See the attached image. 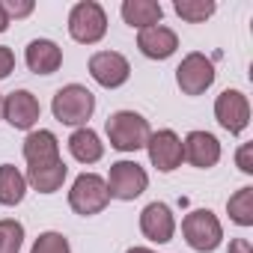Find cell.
I'll use <instances>...</instances> for the list:
<instances>
[{"label": "cell", "mask_w": 253, "mask_h": 253, "mask_svg": "<svg viewBox=\"0 0 253 253\" xmlns=\"http://www.w3.org/2000/svg\"><path fill=\"white\" fill-rule=\"evenodd\" d=\"M173 9H176V15H179L182 21H188V24H203L206 18L214 15L217 3H214V0H176Z\"/></svg>", "instance_id": "7402d4cb"}, {"label": "cell", "mask_w": 253, "mask_h": 253, "mask_svg": "<svg viewBox=\"0 0 253 253\" xmlns=\"http://www.w3.org/2000/svg\"><path fill=\"white\" fill-rule=\"evenodd\" d=\"M182 155L191 167L197 170H209L220 161V143L214 134L209 131H191L185 140H182Z\"/></svg>", "instance_id": "7c38bea8"}, {"label": "cell", "mask_w": 253, "mask_h": 253, "mask_svg": "<svg viewBox=\"0 0 253 253\" xmlns=\"http://www.w3.org/2000/svg\"><path fill=\"white\" fill-rule=\"evenodd\" d=\"M24 63L33 75H54L63 66V48L51 39H33L24 51Z\"/></svg>", "instance_id": "9a60e30c"}, {"label": "cell", "mask_w": 253, "mask_h": 253, "mask_svg": "<svg viewBox=\"0 0 253 253\" xmlns=\"http://www.w3.org/2000/svg\"><path fill=\"white\" fill-rule=\"evenodd\" d=\"M42 116V104L30 89H15L3 98V119L18 131H30Z\"/></svg>", "instance_id": "8fae6325"}, {"label": "cell", "mask_w": 253, "mask_h": 253, "mask_svg": "<svg viewBox=\"0 0 253 253\" xmlns=\"http://www.w3.org/2000/svg\"><path fill=\"white\" fill-rule=\"evenodd\" d=\"M176 84L185 95H203L214 84V63L200 51L188 54L176 69Z\"/></svg>", "instance_id": "52a82bcc"}, {"label": "cell", "mask_w": 253, "mask_h": 253, "mask_svg": "<svg viewBox=\"0 0 253 253\" xmlns=\"http://www.w3.org/2000/svg\"><path fill=\"white\" fill-rule=\"evenodd\" d=\"M104 131H107V140L116 152H137V149H146V140L152 134L149 128V122L134 113V110H116L107 116V125H104Z\"/></svg>", "instance_id": "6da1fadb"}, {"label": "cell", "mask_w": 253, "mask_h": 253, "mask_svg": "<svg viewBox=\"0 0 253 253\" xmlns=\"http://www.w3.org/2000/svg\"><path fill=\"white\" fill-rule=\"evenodd\" d=\"M214 119L229 134H241L250 125V101L241 89H223L214 98Z\"/></svg>", "instance_id": "ba28073f"}, {"label": "cell", "mask_w": 253, "mask_h": 253, "mask_svg": "<svg viewBox=\"0 0 253 253\" xmlns=\"http://www.w3.org/2000/svg\"><path fill=\"white\" fill-rule=\"evenodd\" d=\"M235 164H238V170L241 173H253V143H244V146H238V152H235Z\"/></svg>", "instance_id": "484cf974"}, {"label": "cell", "mask_w": 253, "mask_h": 253, "mask_svg": "<svg viewBox=\"0 0 253 253\" xmlns=\"http://www.w3.org/2000/svg\"><path fill=\"white\" fill-rule=\"evenodd\" d=\"M122 21L128 27H137V30H146V27H155L161 24L164 18V9L158 0H125L122 3Z\"/></svg>", "instance_id": "ac0fdd59"}, {"label": "cell", "mask_w": 253, "mask_h": 253, "mask_svg": "<svg viewBox=\"0 0 253 253\" xmlns=\"http://www.w3.org/2000/svg\"><path fill=\"white\" fill-rule=\"evenodd\" d=\"M137 48H140V54L149 57V60H167V57L176 54L179 36H176L170 27L155 24V27H146V30L137 33Z\"/></svg>", "instance_id": "5bb4252c"}, {"label": "cell", "mask_w": 253, "mask_h": 253, "mask_svg": "<svg viewBox=\"0 0 253 253\" xmlns=\"http://www.w3.org/2000/svg\"><path fill=\"white\" fill-rule=\"evenodd\" d=\"M66 176H69V167H66V161L60 158V161H51V164H36V167H27V185L33 188V191H39V194H57L60 188H63V182H66Z\"/></svg>", "instance_id": "e0dca14e"}, {"label": "cell", "mask_w": 253, "mask_h": 253, "mask_svg": "<svg viewBox=\"0 0 253 253\" xmlns=\"http://www.w3.org/2000/svg\"><path fill=\"white\" fill-rule=\"evenodd\" d=\"M140 232L155 241V244H167L173 241V232H176V217L170 211L167 203H149L143 211H140Z\"/></svg>", "instance_id": "4fadbf2b"}, {"label": "cell", "mask_w": 253, "mask_h": 253, "mask_svg": "<svg viewBox=\"0 0 253 253\" xmlns=\"http://www.w3.org/2000/svg\"><path fill=\"white\" fill-rule=\"evenodd\" d=\"M27 194V179L18 167L0 164V206H18Z\"/></svg>", "instance_id": "ffe728a7"}, {"label": "cell", "mask_w": 253, "mask_h": 253, "mask_svg": "<svg viewBox=\"0 0 253 253\" xmlns=\"http://www.w3.org/2000/svg\"><path fill=\"white\" fill-rule=\"evenodd\" d=\"M182 235H185V241H188L191 250H197V253H211V250H217V244L223 241V226H220V220H217L214 211H209V209H194V211H188L185 220H182Z\"/></svg>", "instance_id": "3957f363"}, {"label": "cell", "mask_w": 253, "mask_h": 253, "mask_svg": "<svg viewBox=\"0 0 253 253\" xmlns=\"http://www.w3.org/2000/svg\"><path fill=\"white\" fill-rule=\"evenodd\" d=\"M107 203H110L107 182H104L98 173H81V176L72 182L69 206H72L75 214H81V217H92V214L104 211Z\"/></svg>", "instance_id": "277c9868"}, {"label": "cell", "mask_w": 253, "mask_h": 253, "mask_svg": "<svg viewBox=\"0 0 253 253\" xmlns=\"http://www.w3.org/2000/svg\"><path fill=\"white\" fill-rule=\"evenodd\" d=\"M146 152H149L152 167L161 170V173H173V170L185 161V155H182V140H179V134L170 131V128L152 131L149 140H146Z\"/></svg>", "instance_id": "30bf717a"}, {"label": "cell", "mask_w": 253, "mask_h": 253, "mask_svg": "<svg viewBox=\"0 0 253 253\" xmlns=\"http://www.w3.org/2000/svg\"><path fill=\"white\" fill-rule=\"evenodd\" d=\"M226 211H229L232 223H238V226H253V188H238V191L226 200Z\"/></svg>", "instance_id": "44dd1931"}, {"label": "cell", "mask_w": 253, "mask_h": 253, "mask_svg": "<svg viewBox=\"0 0 253 253\" xmlns=\"http://www.w3.org/2000/svg\"><path fill=\"white\" fill-rule=\"evenodd\" d=\"M107 33V15L95 0H81L69 12V36L81 45H95Z\"/></svg>", "instance_id": "5b68a950"}, {"label": "cell", "mask_w": 253, "mask_h": 253, "mask_svg": "<svg viewBox=\"0 0 253 253\" xmlns=\"http://www.w3.org/2000/svg\"><path fill=\"white\" fill-rule=\"evenodd\" d=\"M89 75L98 86L116 89L131 78V63L125 60L119 51H95L89 57Z\"/></svg>", "instance_id": "9c48e42d"}, {"label": "cell", "mask_w": 253, "mask_h": 253, "mask_svg": "<svg viewBox=\"0 0 253 253\" xmlns=\"http://www.w3.org/2000/svg\"><path fill=\"white\" fill-rule=\"evenodd\" d=\"M24 158H27V167H36V164H51V161H60V140L54 131H30L24 137Z\"/></svg>", "instance_id": "2e32d148"}, {"label": "cell", "mask_w": 253, "mask_h": 253, "mask_svg": "<svg viewBox=\"0 0 253 253\" xmlns=\"http://www.w3.org/2000/svg\"><path fill=\"white\" fill-rule=\"evenodd\" d=\"M12 72H15V54H12V48L0 45V81H6Z\"/></svg>", "instance_id": "4316f807"}, {"label": "cell", "mask_w": 253, "mask_h": 253, "mask_svg": "<svg viewBox=\"0 0 253 253\" xmlns=\"http://www.w3.org/2000/svg\"><path fill=\"white\" fill-rule=\"evenodd\" d=\"M0 6H3L6 18H27L33 12V0H3Z\"/></svg>", "instance_id": "d4e9b609"}, {"label": "cell", "mask_w": 253, "mask_h": 253, "mask_svg": "<svg viewBox=\"0 0 253 253\" xmlns=\"http://www.w3.org/2000/svg\"><path fill=\"white\" fill-rule=\"evenodd\" d=\"M0 119H3V95H0Z\"/></svg>", "instance_id": "4dcf8cb0"}, {"label": "cell", "mask_w": 253, "mask_h": 253, "mask_svg": "<svg viewBox=\"0 0 253 253\" xmlns=\"http://www.w3.org/2000/svg\"><path fill=\"white\" fill-rule=\"evenodd\" d=\"M9 27V18H6V12H3V6H0V33H3Z\"/></svg>", "instance_id": "f1b7e54d"}, {"label": "cell", "mask_w": 253, "mask_h": 253, "mask_svg": "<svg viewBox=\"0 0 253 253\" xmlns=\"http://www.w3.org/2000/svg\"><path fill=\"white\" fill-rule=\"evenodd\" d=\"M69 152H72V158L75 161H81V164H95V161H101V155H104V143H101V137L92 131V128H75L72 131V137H69Z\"/></svg>", "instance_id": "d6986e66"}, {"label": "cell", "mask_w": 253, "mask_h": 253, "mask_svg": "<svg viewBox=\"0 0 253 253\" xmlns=\"http://www.w3.org/2000/svg\"><path fill=\"white\" fill-rule=\"evenodd\" d=\"M30 253H72V247H69V238H66L63 232L48 229V232H42V235L33 241Z\"/></svg>", "instance_id": "cb8c5ba5"}, {"label": "cell", "mask_w": 253, "mask_h": 253, "mask_svg": "<svg viewBox=\"0 0 253 253\" xmlns=\"http://www.w3.org/2000/svg\"><path fill=\"white\" fill-rule=\"evenodd\" d=\"M125 253H155V250H149V247H128Z\"/></svg>", "instance_id": "f546056e"}, {"label": "cell", "mask_w": 253, "mask_h": 253, "mask_svg": "<svg viewBox=\"0 0 253 253\" xmlns=\"http://www.w3.org/2000/svg\"><path fill=\"white\" fill-rule=\"evenodd\" d=\"M104 182H107L110 200H122V203L137 200L149 188V176H146V170L137 161H116V164H110V173H107Z\"/></svg>", "instance_id": "8992f818"}, {"label": "cell", "mask_w": 253, "mask_h": 253, "mask_svg": "<svg viewBox=\"0 0 253 253\" xmlns=\"http://www.w3.org/2000/svg\"><path fill=\"white\" fill-rule=\"evenodd\" d=\"M54 119L63 125H75V128H84L86 119L95 113V95L81 86V84H69L63 89H57L54 101H51Z\"/></svg>", "instance_id": "7a4b0ae2"}, {"label": "cell", "mask_w": 253, "mask_h": 253, "mask_svg": "<svg viewBox=\"0 0 253 253\" xmlns=\"http://www.w3.org/2000/svg\"><path fill=\"white\" fill-rule=\"evenodd\" d=\"M24 244V223L15 217L0 220V253H21Z\"/></svg>", "instance_id": "603a6c76"}, {"label": "cell", "mask_w": 253, "mask_h": 253, "mask_svg": "<svg viewBox=\"0 0 253 253\" xmlns=\"http://www.w3.org/2000/svg\"><path fill=\"white\" fill-rule=\"evenodd\" d=\"M226 253H253V247H250V241H247V238H232Z\"/></svg>", "instance_id": "83f0119b"}]
</instances>
